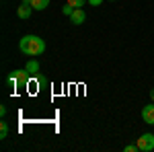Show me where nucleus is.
<instances>
[{
    "label": "nucleus",
    "mask_w": 154,
    "mask_h": 152,
    "mask_svg": "<svg viewBox=\"0 0 154 152\" xmlns=\"http://www.w3.org/2000/svg\"><path fill=\"white\" fill-rule=\"evenodd\" d=\"M19 49L25 56H41L45 51V41L39 35H25L19 41Z\"/></svg>",
    "instance_id": "1"
},
{
    "label": "nucleus",
    "mask_w": 154,
    "mask_h": 152,
    "mask_svg": "<svg viewBox=\"0 0 154 152\" xmlns=\"http://www.w3.org/2000/svg\"><path fill=\"white\" fill-rule=\"evenodd\" d=\"M29 76L31 74L27 72V68L25 70H12L8 74V78H6V82L12 88H23V86H29Z\"/></svg>",
    "instance_id": "2"
},
{
    "label": "nucleus",
    "mask_w": 154,
    "mask_h": 152,
    "mask_svg": "<svg viewBox=\"0 0 154 152\" xmlns=\"http://www.w3.org/2000/svg\"><path fill=\"white\" fill-rule=\"evenodd\" d=\"M138 148H140V152H152L154 150V134H142L140 138H138Z\"/></svg>",
    "instance_id": "3"
},
{
    "label": "nucleus",
    "mask_w": 154,
    "mask_h": 152,
    "mask_svg": "<svg viewBox=\"0 0 154 152\" xmlns=\"http://www.w3.org/2000/svg\"><path fill=\"white\" fill-rule=\"evenodd\" d=\"M33 6H31V0H23L21 4H19V8H17V17L19 19H23V21H27L31 14H33Z\"/></svg>",
    "instance_id": "4"
},
{
    "label": "nucleus",
    "mask_w": 154,
    "mask_h": 152,
    "mask_svg": "<svg viewBox=\"0 0 154 152\" xmlns=\"http://www.w3.org/2000/svg\"><path fill=\"white\" fill-rule=\"evenodd\" d=\"M142 119H144V123L154 126V101H152V105H146L142 109Z\"/></svg>",
    "instance_id": "5"
},
{
    "label": "nucleus",
    "mask_w": 154,
    "mask_h": 152,
    "mask_svg": "<svg viewBox=\"0 0 154 152\" xmlns=\"http://www.w3.org/2000/svg\"><path fill=\"white\" fill-rule=\"evenodd\" d=\"M86 21V12L82 8H74V12L70 14V23L72 25H82Z\"/></svg>",
    "instance_id": "6"
},
{
    "label": "nucleus",
    "mask_w": 154,
    "mask_h": 152,
    "mask_svg": "<svg viewBox=\"0 0 154 152\" xmlns=\"http://www.w3.org/2000/svg\"><path fill=\"white\" fill-rule=\"evenodd\" d=\"M25 68H27V72H29V74H37V72H39V68H41V66H39V62H37V60H29V62H27V66H25Z\"/></svg>",
    "instance_id": "7"
},
{
    "label": "nucleus",
    "mask_w": 154,
    "mask_h": 152,
    "mask_svg": "<svg viewBox=\"0 0 154 152\" xmlns=\"http://www.w3.org/2000/svg\"><path fill=\"white\" fill-rule=\"evenodd\" d=\"M31 6H33L35 11H45L49 6V0H31Z\"/></svg>",
    "instance_id": "8"
},
{
    "label": "nucleus",
    "mask_w": 154,
    "mask_h": 152,
    "mask_svg": "<svg viewBox=\"0 0 154 152\" xmlns=\"http://www.w3.org/2000/svg\"><path fill=\"white\" fill-rule=\"evenodd\" d=\"M8 136V123L6 121H0V140H4Z\"/></svg>",
    "instance_id": "9"
},
{
    "label": "nucleus",
    "mask_w": 154,
    "mask_h": 152,
    "mask_svg": "<svg viewBox=\"0 0 154 152\" xmlns=\"http://www.w3.org/2000/svg\"><path fill=\"white\" fill-rule=\"evenodd\" d=\"M62 12H64V14H66V17H70L72 12H74V6H72V4H68V2H66V6H64V8H62Z\"/></svg>",
    "instance_id": "10"
},
{
    "label": "nucleus",
    "mask_w": 154,
    "mask_h": 152,
    "mask_svg": "<svg viewBox=\"0 0 154 152\" xmlns=\"http://www.w3.org/2000/svg\"><path fill=\"white\" fill-rule=\"evenodd\" d=\"M84 2H86V0H68V4H72L74 8H80V6H84Z\"/></svg>",
    "instance_id": "11"
},
{
    "label": "nucleus",
    "mask_w": 154,
    "mask_h": 152,
    "mask_svg": "<svg viewBox=\"0 0 154 152\" xmlns=\"http://www.w3.org/2000/svg\"><path fill=\"white\" fill-rule=\"evenodd\" d=\"M123 150L125 152H140V148H138V144H128Z\"/></svg>",
    "instance_id": "12"
},
{
    "label": "nucleus",
    "mask_w": 154,
    "mask_h": 152,
    "mask_svg": "<svg viewBox=\"0 0 154 152\" xmlns=\"http://www.w3.org/2000/svg\"><path fill=\"white\" fill-rule=\"evenodd\" d=\"M86 2H88L91 6H101V4H103V0H86Z\"/></svg>",
    "instance_id": "13"
},
{
    "label": "nucleus",
    "mask_w": 154,
    "mask_h": 152,
    "mask_svg": "<svg viewBox=\"0 0 154 152\" xmlns=\"http://www.w3.org/2000/svg\"><path fill=\"white\" fill-rule=\"evenodd\" d=\"M45 84H48V80H45V78L37 76V86H45Z\"/></svg>",
    "instance_id": "14"
},
{
    "label": "nucleus",
    "mask_w": 154,
    "mask_h": 152,
    "mask_svg": "<svg viewBox=\"0 0 154 152\" xmlns=\"http://www.w3.org/2000/svg\"><path fill=\"white\" fill-rule=\"evenodd\" d=\"M150 99H152V101H154V88H152V91H150Z\"/></svg>",
    "instance_id": "15"
},
{
    "label": "nucleus",
    "mask_w": 154,
    "mask_h": 152,
    "mask_svg": "<svg viewBox=\"0 0 154 152\" xmlns=\"http://www.w3.org/2000/svg\"><path fill=\"white\" fill-rule=\"evenodd\" d=\"M109 2H113V0H109Z\"/></svg>",
    "instance_id": "16"
}]
</instances>
